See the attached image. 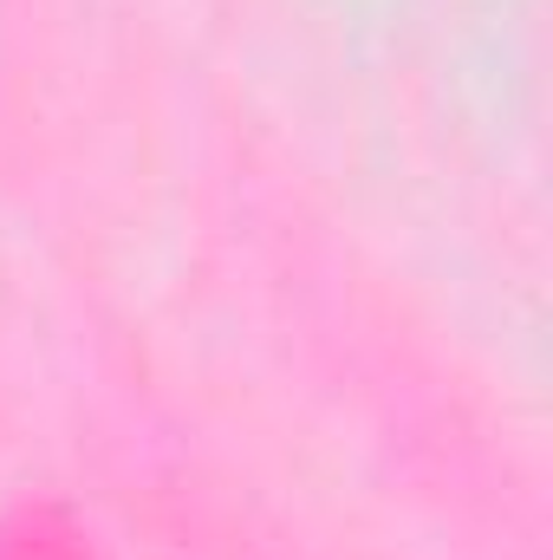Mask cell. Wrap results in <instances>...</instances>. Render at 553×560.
I'll use <instances>...</instances> for the list:
<instances>
[]
</instances>
